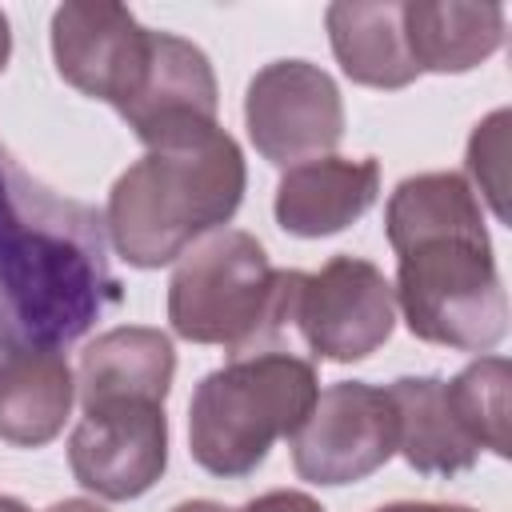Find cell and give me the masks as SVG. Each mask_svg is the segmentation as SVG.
Returning <instances> with one entry per match:
<instances>
[{
	"label": "cell",
	"instance_id": "obj_1",
	"mask_svg": "<svg viewBox=\"0 0 512 512\" xmlns=\"http://www.w3.org/2000/svg\"><path fill=\"white\" fill-rule=\"evenodd\" d=\"M120 300L104 216L36 184L0 144V344L64 348Z\"/></svg>",
	"mask_w": 512,
	"mask_h": 512
},
{
	"label": "cell",
	"instance_id": "obj_2",
	"mask_svg": "<svg viewBox=\"0 0 512 512\" xmlns=\"http://www.w3.org/2000/svg\"><path fill=\"white\" fill-rule=\"evenodd\" d=\"M244 180L240 144L216 120L176 128L152 140L112 184L104 212L108 240L136 268L172 264L232 220Z\"/></svg>",
	"mask_w": 512,
	"mask_h": 512
},
{
	"label": "cell",
	"instance_id": "obj_3",
	"mask_svg": "<svg viewBox=\"0 0 512 512\" xmlns=\"http://www.w3.org/2000/svg\"><path fill=\"white\" fill-rule=\"evenodd\" d=\"M300 276L276 272L248 232H208L168 280V320L192 344H224L232 360L256 356L288 328Z\"/></svg>",
	"mask_w": 512,
	"mask_h": 512
},
{
	"label": "cell",
	"instance_id": "obj_4",
	"mask_svg": "<svg viewBox=\"0 0 512 512\" xmlns=\"http://www.w3.org/2000/svg\"><path fill=\"white\" fill-rule=\"evenodd\" d=\"M316 368L296 352H256L208 372L188 404V448L212 476H248L316 404Z\"/></svg>",
	"mask_w": 512,
	"mask_h": 512
},
{
	"label": "cell",
	"instance_id": "obj_5",
	"mask_svg": "<svg viewBox=\"0 0 512 512\" xmlns=\"http://www.w3.org/2000/svg\"><path fill=\"white\" fill-rule=\"evenodd\" d=\"M400 256L396 304L412 336L460 352H488L508 332V296L488 232L428 236Z\"/></svg>",
	"mask_w": 512,
	"mask_h": 512
},
{
	"label": "cell",
	"instance_id": "obj_6",
	"mask_svg": "<svg viewBox=\"0 0 512 512\" xmlns=\"http://www.w3.org/2000/svg\"><path fill=\"white\" fill-rule=\"evenodd\" d=\"M292 468L308 484H356L400 448V416L388 388L340 380L316 396L288 436Z\"/></svg>",
	"mask_w": 512,
	"mask_h": 512
},
{
	"label": "cell",
	"instance_id": "obj_7",
	"mask_svg": "<svg viewBox=\"0 0 512 512\" xmlns=\"http://www.w3.org/2000/svg\"><path fill=\"white\" fill-rule=\"evenodd\" d=\"M288 324L312 356L352 364L392 336L396 292L376 264L360 256H332L320 272L300 276Z\"/></svg>",
	"mask_w": 512,
	"mask_h": 512
},
{
	"label": "cell",
	"instance_id": "obj_8",
	"mask_svg": "<svg viewBox=\"0 0 512 512\" xmlns=\"http://www.w3.org/2000/svg\"><path fill=\"white\" fill-rule=\"evenodd\" d=\"M244 124L268 164L296 168L340 144L344 100L324 68L308 60H272L248 84Z\"/></svg>",
	"mask_w": 512,
	"mask_h": 512
},
{
	"label": "cell",
	"instance_id": "obj_9",
	"mask_svg": "<svg viewBox=\"0 0 512 512\" xmlns=\"http://www.w3.org/2000/svg\"><path fill=\"white\" fill-rule=\"evenodd\" d=\"M56 72L84 96L124 112L152 60V28H144L124 4L68 0L52 12Z\"/></svg>",
	"mask_w": 512,
	"mask_h": 512
},
{
	"label": "cell",
	"instance_id": "obj_10",
	"mask_svg": "<svg viewBox=\"0 0 512 512\" xmlns=\"http://www.w3.org/2000/svg\"><path fill=\"white\" fill-rule=\"evenodd\" d=\"M72 476L104 500L144 496L168 464V416L160 400L88 404L68 440Z\"/></svg>",
	"mask_w": 512,
	"mask_h": 512
},
{
	"label": "cell",
	"instance_id": "obj_11",
	"mask_svg": "<svg viewBox=\"0 0 512 512\" xmlns=\"http://www.w3.org/2000/svg\"><path fill=\"white\" fill-rule=\"evenodd\" d=\"M120 116L144 144L176 128H188V124H212L216 120V76H212L208 56L172 32H152L148 76L136 100Z\"/></svg>",
	"mask_w": 512,
	"mask_h": 512
},
{
	"label": "cell",
	"instance_id": "obj_12",
	"mask_svg": "<svg viewBox=\"0 0 512 512\" xmlns=\"http://www.w3.org/2000/svg\"><path fill=\"white\" fill-rule=\"evenodd\" d=\"M380 192V164L372 156H320L284 172L276 188V220L292 236H332L360 220Z\"/></svg>",
	"mask_w": 512,
	"mask_h": 512
},
{
	"label": "cell",
	"instance_id": "obj_13",
	"mask_svg": "<svg viewBox=\"0 0 512 512\" xmlns=\"http://www.w3.org/2000/svg\"><path fill=\"white\" fill-rule=\"evenodd\" d=\"M176 352L172 340L160 328L124 324L112 332H100L84 352L76 368V392L80 404L100 400H160L172 388Z\"/></svg>",
	"mask_w": 512,
	"mask_h": 512
},
{
	"label": "cell",
	"instance_id": "obj_14",
	"mask_svg": "<svg viewBox=\"0 0 512 512\" xmlns=\"http://www.w3.org/2000/svg\"><path fill=\"white\" fill-rule=\"evenodd\" d=\"M72 400L76 380L56 348H12L0 356V440L16 448L56 440Z\"/></svg>",
	"mask_w": 512,
	"mask_h": 512
},
{
	"label": "cell",
	"instance_id": "obj_15",
	"mask_svg": "<svg viewBox=\"0 0 512 512\" xmlns=\"http://www.w3.org/2000/svg\"><path fill=\"white\" fill-rule=\"evenodd\" d=\"M412 64L420 72H468L488 60L504 40L500 4L412 0L400 12Z\"/></svg>",
	"mask_w": 512,
	"mask_h": 512
},
{
	"label": "cell",
	"instance_id": "obj_16",
	"mask_svg": "<svg viewBox=\"0 0 512 512\" xmlns=\"http://www.w3.org/2000/svg\"><path fill=\"white\" fill-rule=\"evenodd\" d=\"M404 4L340 0L328 8V40L348 80L368 88H404L420 76L404 40Z\"/></svg>",
	"mask_w": 512,
	"mask_h": 512
},
{
	"label": "cell",
	"instance_id": "obj_17",
	"mask_svg": "<svg viewBox=\"0 0 512 512\" xmlns=\"http://www.w3.org/2000/svg\"><path fill=\"white\" fill-rule=\"evenodd\" d=\"M396 416H400V448L404 460L416 472L428 476H456L468 472L480 456V448L468 440V432L460 428L448 396H444V380L436 376H404L388 388Z\"/></svg>",
	"mask_w": 512,
	"mask_h": 512
},
{
	"label": "cell",
	"instance_id": "obj_18",
	"mask_svg": "<svg viewBox=\"0 0 512 512\" xmlns=\"http://www.w3.org/2000/svg\"><path fill=\"white\" fill-rule=\"evenodd\" d=\"M480 228H484L480 200H476L472 184L456 172H424V176L400 180L388 200V212H384V232L396 252H404L428 236L480 232Z\"/></svg>",
	"mask_w": 512,
	"mask_h": 512
},
{
	"label": "cell",
	"instance_id": "obj_19",
	"mask_svg": "<svg viewBox=\"0 0 512 512\" xmlns=\"http://www.w3.org/2000/svg\"><path fill=\"white\" fill-rule=\"evenodd\" d=\"M508 384H512V364L504 356H480L472 360L460 376L444 380V396L460 420V428L468 432V440L476 448H488L496 456L512 452V436H508Z\"/></svg>",
	"mask_w": 512,
	"mask_h": 512
},
{
	"label": "cell",
	"instance_id": "obj_20",
	"mask_svg": "<svg viewBox=\"0 0 512 512\" xmlns=\"http://www.w3.org/2000/svg\"><path fill=\"white\" fill-rule=\"evenodd\" d=\"M508 108H496L484 116L468 140V172L484 200L492 204L496 220H508Z\"/></svg>",
	"mask_w": 512,
	"mask_h": 512
},
{
	"label": "cell",
	"instance_id": "obj_21",
	"mask_svg": "<svg viewBox=\"0 0 512 512\" xmlns=\"http://www.w3.org/2000/svg\"><path fill=\"white\" fill-rule=\"evenodd\" d=\"M240 512H324L312 496H304V492H264V496H256L252 504H244Z\"/></svg>",
	"mask_w": 512,
	"mask_h": 512
},
{
	"label": "cell",
	"instance_id": "obj_22",
	"mask_svg": "<svg viewBox=\"0 0 512 512\" xmlns=\"http://www.w3.org/2000/svg\"><path fill=\"white\" fill-rule=\"evenodd\" d=\"M376 512H476L464 504H432V500H400V504H384Z\"/></svg>",
	"mask_w": 512,
	"mask_h": 512
},
{
	"label": "cell",
	"instance_id": "obj_23",
	"mask_svg": "<svg viewBox=\"0 0 512 512\" xmlns=\"http://www.w3.org/2000/svg\"><path fill=\"white\" fill-rule=\"evenodd\" d=\"M48 512H108V508H100L96 500H60V504H52Z\"/></svg>",
	"mask_w": 512,
	"mask_h": 512
},
{
	"label": "cell",
	"instance_id": "obj_24",
	"mask_svg": "<svg viewBox=\"0 0 512 512\" xmlns=\"http://www.w3.org/2000/svg\"><path fill=\"white\" fill-rule=\"evenodd\" d=\"M172 512H232V508H224V504H216V500H184V504H176Z\"/></svg>",
	"mask_w": 512,
	"mask_h": 512
},
{
	"label": "cell",
	"instance_id": "obj_25",
	"mask_svg": "<svg viewBox=\"0 0 512 512\" xmlns=\"http://www.w3.org/2000/svg\"><path fill=\"white\" fill-rule=\"evenodd\" d=\"M8 52H12V32H8V16L0 12V72L8 64Z\"/></svg>",
	"mask_w": 512,
	"mask_h": 512
},
{
	"label": "cell",
	"instance_id": "obj_26",
	"mask_svg": "<svg viewBox=\"0 0 512 512\" xmlns=\"http://www.w3.org/2000/svg\"><path fill=\"white\" fill-rule=\"evenodd\" d=\"M0 512H28L20 500H12V496H0Z\"/></svg>",
	"mask_w": 512,
	"mask_h": 512
}]
</instances>
